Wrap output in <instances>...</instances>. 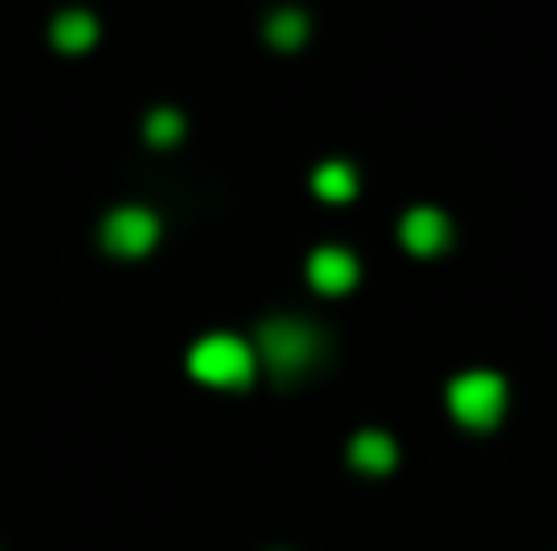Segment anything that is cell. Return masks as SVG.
<instances>
[{"label": "cell", "instance_id": "obj_1", "mask_svg": "<svg viewBox=\"0 0 557 551\" xmlns=\"http://www.w3.org/2000/svg\"><path fill=\"white\" fill-rule=\"evenodd\" d=\"M249 347H255V358L271 367L276 378L304 373L309 363H320V352H325V341H320V330L309 320H265Z\"/></svg>", "mask_w": 557, "mask_h": 551}, {"label": "cell", "instance_id": "obj_2", "mask_svg": "<svg viewBox=\"0 0 557 551\" xmlns=\"http://www.w3.org/2000/svg\"><path fill=\"white\" fill-rule=\"evenodd\" d=\"M449 411H455V422L460 427H471V433H493L498 422H504V411H509V384L498 378V373H460L455 384H449Z\"/></svg>", "mask_w": 557, "mask_h": 551}, {"label": "cell", "instance_id": "obj_3", "mask_svg": "<svg viewBox=\"0 0 557 551\" xmlns=\"http://www.w3.org/2000/svg\"><path fill=\"white\" fill-rule=\"evenodd\" d=\"M255 347L238 341V336H200L195 352H189V373L211 389H244L255 378Z\"/></svg>", "mask_w": 557, "mask_h": 551}, {"label": "cell", "instance_id": "obj_4", "mask_svg": "<svg viewBox=\"0 0 557 551\" xmlns=\"http://www.w3.org/2000/svg\"><path fill=\"white\" fill-rule=\"evenodd\" d=\"M152 243H158V216H152L147 205H120V211H109V222H103V249H109V254L141 260Z\"/></svg>", "mask_w": 557, "mask_h": 551}, {"label": "cell", "instance_id": "obj_5", "mask_svg": "<svg viewBox=\"0 0 557 551\" xmlns=\"http://www.w3.org/2000/svg\"><path fill=\"white\" fill-rule=\"evenodd\" d=\"M400 243H406L411 254H444V249H449V216H444L438 205H417V211H406V222H400Z\"/></svg>", "mask_w": 557, "mask_h": 551}, {"label": "cell", "instance_id": "obj_6", "mask_svg": "<svg viewBox=\"0 0 557 551\" xmlns=\"http://www.w3.org/2000/svg\"><path fill=\"white\" fill-rule=\"evenodd\" d=\"M309 281H314L320 292L342 298V292L358 281V260H352V249H320V254L309 260Z\"/></svg>", "mask_w": 557, "mask_h": 551}, {"label": "cell", "instance_id": "obj_7", "mask_svg": "<svg viewBox=\"0 0 557 551\" xmlns=\"http://www.w3.org/2000/svg\"><path fill=\"white\" fill-rule=\"evenodd\" d=\"M49 38H54L60 54H87L98 43V16L92 11H60L54 27H49Z\"/></svg>", "mask_w": 557, "mask_h": 551}, {"label": "cell", "instance_id": "obj_8", "mask_svg": "<svg viewBox=\"0 0 557 551\" xmlns=\"http://www.w3.org/2000/svg\"><path fill=\"white\" fill-rule=\"evenodd\" d=\"M352 465L363 471V476H384V471H395V443L384 438V433H358L352 438Z\"/></svg>", "mask_w": 557, "mask_h": 551}, {"label": "cell", "instance_id": "obj_9", "mask_svg": "<svg viewBox=\"0 0 557 551\" xmlns=\"http://www.w3.org/2000/svg\"><path fill=\"white\" fill-rule=\"evenodd\" d=\"M265 38H271L276 49H298V43L309 38V16H304V11H293V5H282V11H271Z\"/></svg>", "mask_w": 557, "mask_h": 551}, {"label": "cell", "instance_id": "obj_10", "mask_svg": "<svg viewBox=\"0 0 557 551\" xmlns=\"http://www.w3.org/2000/svg\"><path fill=\"white\" fill-rule=\"evenodd\" d=\"M314 189H320L325 200H352V195H358V174H352L347 163H325V168L314 174Z\"/></svg>", "mask_w": 557, "mask_h": 551}, {"label": "cell", "instance_id": "obj_11", "mask_svg": "<svg viewBox=\"0 0 557 551\" xmlns=\"http://www.w3.org/2000/svg\"><path fill=\"white\" fill-rule=\"evenodd\" d=\"M147 136H152V141H163V147H169V141H180V136H185V120H180V114H174V109H158V114H152V120H147Z\"/></svg>", "mask_w": 557, "mask_h": 551}]
</instances>
